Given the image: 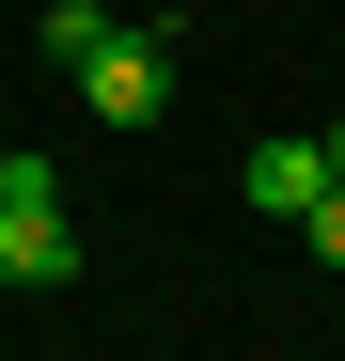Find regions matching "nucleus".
<instances>
[{
    "label": "nucleus",
    "instance_id": "obj_1",
    "mask_svg": "<svg viewBox=\"0 0 345 361\" xmlns=\"http://www.w3.org/2000/svg\"><path fill=\"white\" fill-rule=\"evenodd\" d=\"M0 283H79V204H63V157H16V189H0Z\"/></svg>",
    "mask_w": 345,
    "mask_h": 361
},
{
    "label": "nucleus",
    "instance_id": "obj_2",
    "mask_svg": "<svg viewBox=\"0 0 345 361\" xmlns=\"http://www.w3.org/2000/svg\"><path fill=\"white\" fill-rule=\"evenodd\" d=\"M63 94L94 110V126H157V110H172V16H126V32H110Z\"/></svg>",
    "mask_w": 345,
    "mask_h": 361
},
{
    "label": "nucleus",
    "instance_id": "obj_3",
    "mask_svg": "<svg viewBox=\"0 0 345 361\" xmlns=\"http://www.w3.org/2000/svg\"><path fill=\"white\" fill-rule=\"evenodd\" d=\"M236 189H251V220H314L330 204V142H251Z\"/></svg>",
    "mask_w": 345,
    "mask_h": 361
},
{
    "label": "nucleus",
    "instance_id": "obj_4",
    "mask_svg": "<svg viewBox=\"0 0 345 361\" xmlns=\"http://www.w3.org/2000/svg\"><path fill=\"white\" fill-rule=\"evenodd\" d=\"M110 32H126V16H110V0H47V63H63V79L94 63V47H110Z\"/></svg>",
    "mask_w": 345,
    "mask_h": 361
},
{
    "label": "nucleus",
    "instance_id": "obj_5",
    "mask_svg": "<svg viewBox=\"0 0 345 361\" xmlns=\"http://www.w3.org/2000/svg\"><path fill=\"white\" fill-rule=\"evenodd\" d=\"M299 235H314V252H330V267H345V189H330V204H314V220H299Z\"/></svg>",
    "mask_w": 345,
    "mask_h": 361
},
{
    "label": "nucleus",
    "instance_id": "obj_6",
    "mask_svg": "<svg viewBox=\"0 0 345 361\" xmlns=\"http://www.w3.org/2000/svg\"><path fill=\"white\" fill-rule=\"evenodd\" d=\"M330 189H345V126H330Z\"/></svg>",
    "mask_w": 345,
    "mask_h": 361
},
{
    "label": "nucleus",
    "instance_id": "obj_7",
    "mask_svg": "<svg viewBox=\"0 0 345 361\" xmlns=\"http://www.w3.org/2000/svg\"><path fill=\"white\" fill-rule=\"evenodd\" d=\"M0 189H16V142H0Z\"/></svg>",
    "mask_w": 345,
    "mask_h": 361
}]
</instances>
